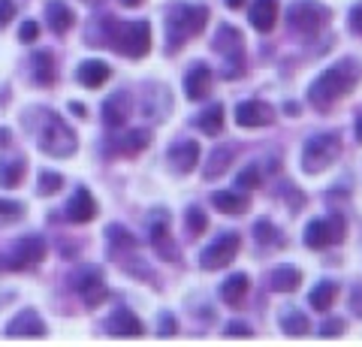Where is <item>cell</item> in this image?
Masks as SVG:
<instances>
[{
    "label": "cell",
    "mask_w": 362,
    "mask_h": 347,
    "mask_svg": "<svg viewBox=\"0 0 362 347\" xmlns=\"http://www.w3.org/2000/svg\"><path fill=\"white\" fill-rule=\"evenodd\" d=\"M151 245H154V251H157L160 260H166V263L178 260V251H175L173 239H169V215L163 208L151 215Z\"/></svg>",
    "instance_id": "7c38bea8"
},
{
    "label": "cell",
    "mask_w": 362,
    "mask_h": 347,
    "mask_svg": "<svg viewBox=\"0 0 362 347\" xmlns=\"http://www.w3.org/2000/svg\"><path fill=\"white\" fill-rule=\"evenodd\" d=\"M233 160H235V145H218V148L209 154L206 170H202V178H206V182H214V178H221V175L233 166Z\"/></svg>",
    "instance_id": "7402d4cb"
},
{
    "label": "cell",
    "mask_w": 362,
    "mask_h": 347,
    "mask_svg": "<svg viewBox=\"0 0 362 347\" xmlns=\"http://www.w3.org/2000/svg\"><path fill=\"white\" fill-rule=\"evenodd\" d=\"M16 13H18V9H16L13 0H0V28H6L9 21L16 18Z\"/></svg>",
    "instance_id": "b9f144b4"
},
{
    "label": "cell",
    "mask_w": 362,
    "mask_h": 347,
    "mask_svg": "<svg viewBox=\"0 0 362 347\" xmlns=\"http://www.w3.org/2000/svg\"><path fill=\"white\" fill-rule=\"evenodd\" d=\"M25 172H28L25 158L0 160V187H4V190H16V187H21V182H25Z\"/></svg>",
    "instance_id": "f1b7e54d"
},
{
    "label": "cell",
    "mask_w": 362,
    "mask_h": 347,
    "mask_svg": "<svg viewBox=\"0 0 362 347\" xmlns=\"http://www.w3.org/2000/svg\"><path fill=\"white\" fill-rule=\"evenodd\" d=\"M214 52H221L226 61H245L242 30L233 25H221L218 33H214Z\"/></svg>",
    "instance_id": "9a60e30c"
},
{
    "label": "cell",
    "mask_w": 362,
    "mask_h": 347,
    "mask_svg": "<svg viewBox=\"0 0 362 347\" xmlns=\"http://www.w3.org/2000/svg\"><path fill=\"white\" fill-rule=\"evenodd\" d=\"M359 82H362V66L354 58L338 61V64H332L329 70H323L311 82V88H308V103L314 109H320V112H329L338 103V100L347 97Z\"/></svg>",
    "instance_id": "7a4b0ae2"
},
{
    "label": "cell",
    "mask_w": 362,
    "mask_h": 347,
    "mask_svg": "<svg viewBox=\"0 0 362 347\" xmlns=\"http://www.w3.org/2000/svg\"><path fill=\"white\" fill-rule=\"evenodd\" d=\"M97 218V199L94 194H90L88 187H78L73 199L66 203V220H73V223H88V220H94Z\"/></svg>",
    "instance_id": "e0dca14e"
},
{
    "label": "cell",
    "mask_w": 362,
    "mask_h": 347,
    "mask_svg": "<svg viewBox=\"0 0 362 347\" xmlns=\"http://www.w3.org/2000/svg\"><path fill=\"white\" fill-rule=\"evenodd\" d=\"M106 37L103 46H112L124 58H145L151 52V25L148 21H133V25H118L115 18H103Z\"/></svg>",
    "instance_id": "3957f363"
},
{
    "label": "cell",
    "mask_w": 362,
    "mask_h": 347,
    "mask_svg": "<svg viewBox=\"0 0 362 347\" xmlns=\"http://www.w3.org/2000/svg\"><path fill=\"white\" fill-rule=\"evenodd\" d=\"M211 206L223 215H245L251 208V199L247 194H235V190H218V194H211Z\"/></svg>",
    "instance_id": "cb8c5ba5"
},
{
    "label": "cell",
    "mask_w": 362,
    "mask_h": 347,
    "mask_svg": "<svg viewBox=\"0 0 362 347\" xmlns=\"http://www.w3.org/2000/svg\"><path fill=\"white\" fill-rule=\"evenodd\" d=\"M33 82L37 85H54V79H58V66H54V54L52 52H37L33 54Z\"/></svg>",
    "instance_id": "f546056e"
},
{
    "label": "cell",
    "mask_w": 362,
    "mask_h": 347,
    "mask_svg": "<svg viewBox=\"0 0 362 347\" xmlns=\"http://www.w3.org/2000/svg\"><path fill=\"white\" fill-rule=\"evenodd\" d=\"M223 4L230 9H239V6H245V0H223Z\"/></svg>",
    "instance_id": "c3c4849f"
},
{
    "label": "cell",
    "mask_w": 362,
    "mask_h": 347,
    "mask_svg": "<svg viewBox=\"0 0 362 347\" xmlns=\"http://www.w3.org/2000/svg\"><path fill=\"white\" fill-rule=\"evenodd\" d=\"M73 287L78 290V296L85 299L88 308L103 305L106 296H109V290H106V284H103V272H100L97 266H85L82 272H76V275H73Z\"/></svg>",
    "instance_id": "30bf717a"
},
{
    "label": "cell",
    "mask_w": 362,
    "mask_h": 347,
    "mask_svg": "<svg viewBox=\"0 0 362 347\" xmlns=\"http://www.w3.org/2000/svg\"><path fill=\"white\" fill-rule=\"evenodd\" d=\"M6 332L16 335V339H42L45 335V320L33 308H25V311H18V314L9 320Z\"/></svg>",
    "instance_id": "2e32d148"
},
{
    "label": "cell",
    "mask_w": 362,
    "mask_h": 347,
    "mask_svg": "<svg viewBox=\"0 0 362 347\" xmlns=\"http://www.w3.org/2000/svg\"><path fill=\"white\" fill-rule=\"evenodd\" d=\"M106 332L109 335H121V339H136V335H142V320L133 314L130 308H115L112 311V317L106 320Z\"/></svg>",
    "instance_id": "d6986e66"
},
{
    "label": "cell",
    "mask_w": 362,
    "mask_h": 347,
    "mask_svg": "<svg viewBox=\"0 0 362 347\" xmlns=\"http://www.w3.org/2000/svg\"><path fill=\"white\" fill-rule=\"evenodd\" d=\"M247 287H251L247 275H245V272H235V275H230V278H226V281L221 284V299L226 302V305H235V308H239L242 302H245V296H247Z\"/></svg>",
    "instance_id": "484cf974"
},
{
    "label": "cell",
    "mask_w": 362,
    "mask_h": 347,
    "mask_svg": "<svg viewBox=\"0 0 362 347\" xmlns=\"http://www.w3.org/2000/svg\"><path fill=\"white\" fill-rule=\"evenodd\" d=\"M25 218V206L13 203V199H0V223H13Z\"/></svg>",
    "instance_id": "d590c367"
},
{
    "label": "cell",
    "mask_w": 362,
    "mask_h": 347,
    "mask_svg": "<svg viewBox=\"0 0 362 347\" xmlns=\"http://www.w3.org/2000/svg\"><path fill=\"white\" fill-rule=\"evenodd\" d=\"M49 254V245H45L42 236H21L13 248H9L6 257V269H30V266H40Z\"/></svg>",
    "instance_id": "9c48e42d"
},
{
    "label": "cell",
    "mask_w": 362,
    "mask_h": 347,
    "mask_svg": "<svg viewBox=\"0 0 362 347\" xmlns=\"http://www.w3.org/2000/svg\"><path fill=\"white\" fill-rule=\"evenodd\" d=\"M25 127L30 130L37 148L52 154V158H73L78 148L73 127L61 115H54L52 109H30L25 115Z\"/></svg>",
    "instance_id": "6da1fadb"
},
{
    "label": "cell",
    "mask_w": 362,
    "mask_h": 347,
    "mask_svg": "<svg viewBox=\"0 0 362 347\" xmlns=\"http://www.w3.org/2000/svg\"><path fill=\"white\" fill-rule=\"evenodd\" d=\"M130 115H133V94L130 91H115L103 103V121H106V127H112V130L127 124Z\"/></svg>",
    "instance_id": "5bb4252c"
},
{
    "label": "cell",
    "mask_w": 362,
    "mask_h": 347,
    "mask_svg": "<svg viewBox=\"0 0 362 347\" xmlns=\"http://www.w3.org/2000/svg\"><path fill=\"white\" fill-rule=\"evenodd\" d=\"M223 118H226V112L221 103H211L209 109H202L199 115L194 118V127L202 130L206 136H221L223 133Z\"/></svg>",
    "instance_id": "d4e9b609"
},
{
    "label": "cell",
    "mask_w": 362,
    "mask_h": 347,
    "mask_svg": "<svg viewBox=\"0 0 362 347\" xmlns=\"http://www.w3.org/2000/svg\"><path fill=\"white\" fill-rule=\"evenodd\" d=\"M239 184L245 190H257L259 187V170H257V166H247V170L239 172Z\"/></svg>",
    "instance_id": "74e56055"
},
{
    "label": "cell",
    "mask_w": 362,
    "mask_h": 347,
    "mask_svg": "<svg viewBox=\"0 0 362 347\" xmlns=\"http://www.w3.org/2000/svg\"><path fill=\"white\" fill-rule=\"evenodd\" d=\"M299 284H302V272L296 266H278L272 272V290H278V293H293V290H299Z\"/></svg>",
    "instance_id": "4dcf8cb0"
},
{
    "label": "cell",
    "mask_w": 362,
    "mask_h": 347,
    "mask_svg": "<svg viewBox=\"0 0 362 347\" xmlns=\"http://www.w3.org/2000/svg\"><path fill=\"white\" fill-rule=\"evenodd\" d=\"M281 329H284L290 339H299V335H308L311 320L305 317L299 308H284L281 311Z\"/></svg>",
    "instance_id": "1f68e13d"
},
{
    "label": "cell",
    "mask_w": 362,
    "mask_h": 347,
    "mask_svg": "<svg viewBox=\"0 0 362 347\" xmlns=\"http://www.w3.org/2000/svg\"><path fill=\"white\" fill-rule=\"evenodd\" d=\"M209 9L206 6H190L181 4L173 13L166 16V40H169V52H175L178 46H185L187 37H199L209 25Z\"/></svg>",
    "instance_id": "277c9868"
},
{
    "label": "cell",
    "mask_w": 362,
    "mask_h": 347,
    "mask_svg": "<svg viewBox=\"0 0 362 347\" xmlns=\"http://www.w3.org/2000/svg\"><path fill=\"white\" fill-rule=\"evenodd\" d=\"M9 142H13V133H9L6 127H0V148H6Z\"/></svg>",
    "instance_id": "7dc6e473"
},
{
    "label": "cell",
    "mask_w": 362,
    "mask_h": 347,
    "mask_svg": "<svg viewBox=\"0 0 362 347\" xmlns=\"http://www.w3.org/2000/svg\"><path fill=\"white\" fill-rule=\"evenodd\" d=\"M142 0H121V6H127V9H133V6H139Z\"/></svg>",
    "instance_id": "681fc988"
},
{
    "label": "cell",
    "mask_w": 362,
    "mask_h": 347,
    "mask_svg": "<svg viewBox=\"0 0 362 347\" xmlns=\"http://www.w3.org/2000/svg\"><path fill=\"white\" fill-rule=\"evenodd\" d=\"M148 142H151L148 130H127L124 136H118L115 151L124 154V158H136V154H142L145 148H148Z\"/></svg>",
    "instance_id": "83f0119b"
},
{
    "label": "cell",
    "mask_w": 362,
    "mask_h": 347,
    "mask_svg": "<svg viewBox=\"0 0 362 347\" xmlns=\"http://www.w3.org/2000/svg\"><path fill=\"white\" fill-rule=\"evenodd\" d=\"M211 82H214V76H211L209 66L206 64H194L187 70V76H185V94L190 100H206L211 94Z\"/></svg>",
    "instance_id": "ffe728a7"
},
{
    "label": "cell",
    "mask_w": 362,
    "mask_h": 347,
    "mask_svg": "<svg viewBox=\"0 0 362 347\" xmlns=\"http://www.w3.org/2000/svg\"><path fill=\"white\" fill-rule=\"evenodd\" d=\"M287 25L296 37L314 40L320 37V30L329 25V9L317 0H293L287 6Z\"/></svg>",
    "instance_id": "8992f818"
},
{
    "label": "cell",
    "mask_w": 362,
    "mask_h": 347,
    "mask_svg": "<svg viewBox=\"0 0 362 347\" xmlns=\"http://www.w3.org/2000/svg\"><path fill=\"white\" fill-rule=\"evenodd\" d=\"M335 299H338V284L335 281H320L314 290H311V296H308V305L314 311H329L335 305Z\"/></svg>",
    "instance_id": "d6a6232c"
},
{
    "label": "cell",
    "mask_w": 362,
    "mask_h": 347,
    "mask_svg": "<svg viewBox=\"0 0 362 347\" xmlns=\"http://www.w3.org/2000/svg\"><path fill=\"white\" fill-rule=\"evenodd\" d=\"M160 335H175V320H173V314H160Z\"/></svg>",
    "instance_id": "f6af8a7d"
},
{
    "label": "cell",
    "mask_w": 362,
    "mask_h": 347,
    "mask_svg": "<svg viewBox=\"0 0 362 347\" xmlns=\"http://www.w3.org/2000/svg\"><path fill=\"white\" fill-rule=\"evenodd\" d=\"M356 139H359V142H362V115H359V118H356Z\"/></svg>",
    "instance_id": "f907efd6"
},
{
    "label": "cell",
    "mask_w": 362,
    "mask_h": 347,
    "mask_svg": "<svg viewBox=\"0 0 362 347\" xmlns=\"http://www.w3.org/2000/svg\"><path fill=\"white\" fill-rule=\"evenodd\" d=\"M275 233H278V230H275V227H272V220H266V218L254 223V236H257V242H263V245H269V242H275V239H278V236H275Z\"/></svg>",
    "instance_id": "8d00e7d4"
},
{
    "label": "cell",
    "mask_w": 362,
    "mask_h": 347,
    "mask_svg": "<svg viewBox=\"0 0 362 347\" xmlns=\"http://www.w3.org/2000/svg\"><path fill=\"white\" fill-rule=\"evenodd\" d=\"M45 21H49L54 37H64V33H70L76 16H73V9L66 6L64 0H49V4H45Z\"/></svg>",
    "instance_id": "44dd1931"
},
{
    "label": "cell",
    "mask_w": 362,
    "mask_h": 347,
    "mask_svg": "<svg viewBox=\"0 0 362 347\" xmlns=\"http://www.w3.org/2000/svg\"><path fill=\"white\" fill-rule=\"evenodd\" d=\"M278 0H254L251 9H247V21L254 25V30L259 33H272L278 25Z\"/></svg>",
    "instance_id": "ac0fdd59"
},
{
    "label": "cell",
    "mask_w": 362,
    "mask_h": 347,
    "mask_svg": "<svg viewBox=\"0 0 362 347\" xmlns=\"http://www.w3.org/2000/svg\"><path fill=\"white\" fill-rule=\"evenodd\" d=\"M18 40L21 42H37L40 40V25H37V21H25L21 30H18Z\"/></svg>",
    "instance_id": "ab89813d"
},
{
    "label": "cell",
    "mask_w": 362,
    "mask_h": 347,
    "mask_svg": "<svg viewBox=\"0 0 362 347\" xmlns=\"http://www.w3.org/2000/svg\"><path fill=\"white\" fill-rule=\"evenodd\" d=\"M230 335H233V339H251L254 329L247 327V323H239V320H235V323H230V327H226V339H230Z\"/></svg>",
    "instance_id": "60d3db41"
},
{
    "label": "cell",
    "mask_w": 362,
    "mask_h": 347,
    "mask_svg": "<svg viewBox=\"0 0 362 347\" xmlns=\"http://www.w3.org/2000/svg\"><path fill=\"white\" fill-rule=\"evenodd\" d=\"M341 332H344V320H338V317L323 320V327H320V335H323V339H338Z\"/></svg>",
    "instance_id": "f35d334b"
},
{
    "label": "cell",
    "mask_w": 362,
    "mask_h": 347,
    "mask_svg": "<svg viewBox=\"0 0 362 347\" xmlns=\"http://www.w3.org/2000/svg\"><path fill=\"white\" fill-rule=\"evenodd\" d=\"M278 112L275 106H269L266 100H242L239 106H235V124L239 127H269L275 124Z\"/></svg>",
    "instance_id": "8fae6325"
},
{
    "label": "cell",
    "mask_w": 362,
    "mask_h": 347,
    "mask_svg": "<svg viewBox=\"0 0 362 347\" xmlns=\"http://www.w3.org/2000/svg\"><path fill=\"white\" fill-rule=\"evenodd\" d=\"M344 230H347V223L341 215L317 218L305 227V245H308L311 251H326L329 245H338L344 239Z\"/></svg>",
    "instance_id": "52a82bcc"
},
{
    "label": "cell",
    "mask_w": 362,
    "mask_h": 347,
    "mask_svg": "<svg viewBox=\"0 0 362 347\" xmlns=\"http://www.w3.org/2000/svg\"><path fill=\"white\" fill-rule=\"evenodd\" d=\"M338 154H341V139H338V133H317V136H308L302 145V172L308 175H317L323 170H329V166L338 160Z\"/></svg>",
    "instance_id": "5b68a950"
},
{
    "label": "cell",
    "mask_w": 362,
    "mask_h": 347,
    "mask_svg": "<svg viewBox=\"0 0 362 347\" xmlns=\"http://www.w3.org/2000/svg\"><path fill=\"white\" fill-rule=\"evenodd\" d=\"M106 245H109V251L115 257L139 248L136 236H133V233H127V227H121V223H112V227H106Z\"/></svg>",
    "instance_id": "4316f807"
},
{
    "label": "cell",
    "mask_w": 362,
    "mask_h": 347,
    "mask_svg": "<svg viewBox=\"0 0 362 347\" xmlns=\"http://www.w3.org/2000/svg\"><path fill=\"white\" fill-rule=\"evenodd\" d=\"M350 311H354L356 317H362V284L350 290Z\"/></svg>",
    "instance_id": "ee69618b"
},
{
    "label": "cell",
    "mask_w": 362,
    "mask_h": 347,
    "mask_svg": "<svg viewBox=\"0 0 362 347\" xmlns=\"http://www.w3.org/2000/svg\"><path fill=\"white\" fill-rule=\"evenodd\" d=\"M185 220H187L190 236H202V233L209 230V218H206V211H202L199 206H190V208L185 211Z\"/></svg>",
    "instance_id": "836d02e7"
},
{
    "label": "cell",
    "mask_w": 362,
    "mask_h": 347,
    "mask_svg": "<svg viewBox=\"0 0 362 347\" xmlns=\"http://www.w3.org/2000/svg\"><path fill=\"white\" fill-rule=\"evenodd\" d=\"M64 187V175L61 172H40V182H37V194L40 196H52Z\"/></svg>",
    "instance_id": "e575fe53"
},
{
    "label": "cell",
    "mask_w": 362,
    "mask_h": 347,
    "mask_svg": "<svg viewBox=\"0 0 362 347\" xmlns=\"http://www.w3.org/2000/svg\"><path fill=\"white\" fill-rule=\"evenodd\" d=\"M199 158H202V148H199L197 139H178V142L169 145V163H173V170L181 175L194 172Z\"/></svg>",
    "instance_id": "4fadbf2b"
},
{
    "label": "cell",
    "mask_w": 362,
    "mask_h": 347,
    "mask_svg": "<svg viewBox=\"0 0 362 347\" xmlns=\"http://www.w3.org/2000/svg\"><path fill=\"white\" fill-rule=\"evenodd\" d=\"M347 28L362 37V4H356L354 9H350V16H347Z\"/></svg>",
    "instance_id": "7bdbcfd3"
},
{
    "label": "cell",
    "mask_w": 362,
    "mask_h": 347,
    "mask_svg": "<svg viewBox=\"0 0 362 347\" xmlns=\"http://www.w3.org/2000/svg\"><path fill=\"white\" fill-rule=\"evenodd\" d=\"M109 64L103 61H85V64H78V70H76V79L78 85H85V88H103L109 82Z\"/></svg>",
    "instance_id": "603a6c76"
},
{
    "label": "cell",
    "mask_w": 362,
    "mask_h": 347,
    "mask_svg": "<svg viewBox=\"0 0 362 347\" xmlns=\"http://www.w3.org/2000/svg\"><path fill=\"white\" fill-rule=\"evenodd\" d=\"M70 112H73L76 118H88V109L82 103H70Z\"/></svg>",
    "instance_id": "bcb514c9"
},
{
    "label": "cell",
    "mask_w": 362,
    "mask_h": 347,
    "mask_svg": "<svg viewBox=\"0 0 362 347\" xmlns=\"http://www.w3.org/2000/svg\"><path fill=\"white\" fill-rule=\"evenodd\" d=\"M239 248H242L239 233H223V236H218L206 251L199 254V266L206 269V272H218V269L230 266L235 257H239Z\"/></svg>",
    "instance_id": "ba28073f"
}]
</instances>
